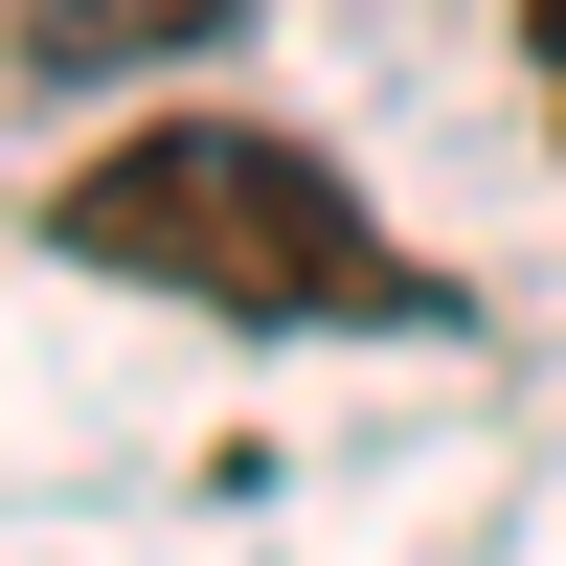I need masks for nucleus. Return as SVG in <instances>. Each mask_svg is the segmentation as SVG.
<instances>
[{
    "instance_id": "1",
    "label": "nucleus",
    "mask_w": 566,
    "mask_h": 566,
    "mask_svg": "<svg viewBox=\"0 0 566 566\" xmlns=\"http://www.w3.org/2000/svg\"><path fill=\"white\" fill-rule=\"evenodd\" d=\"M45 250L136 272V295H205V317H431V272L340 205V159L272 114H136L45 181Z\"/></svg>"
},
{
    "instance_id": "2",
    "label": "nucleus",
    "mask_w": 566,
    "mask_h": 566,
    "mask_svg": "<svg viewBox=\"0 0 566 566\" xmlns=\"http://www.w3.org/2000/svg\"><path fill=\"white\" fill-rule=\"evenodd\" d=\"M227 0H0V69H159V45H205Z\"/></svg>"
},
{
    "instance_id": "3",
    "label": "nucleus",
    "mask_w": 566,
    "mask_h": 566,
    "mask_svg": "<svg viewBox=\"0 0 566 566\" xmlns=\"http://www.w3.org/2000/svg\"><path fill=\"white\" fill-rule=\"evenodd\" d=\"M522 45H544V91H566V0H522Z\"/></svg>"
}]
</instances>
